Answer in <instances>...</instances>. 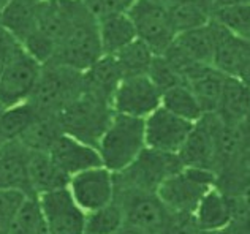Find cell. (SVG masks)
Instances as JSON below:
<instances>
[{
    "instance_id": "cell-41",
    "label": "cell",
    "mask_w": 250,
    "mask_h": 234,
    "mask_svg": "<svg viewBox=\"0 0 250 234\" xmlns=\"http://www.w3.org/2000/svg\"><path fill=\"white\" fill-rule=\"evenodd\" d=\"M155 2H159L163 6L169 8V6L181 5V3H210V0H155Z\"/></svg>"
},
{
    "instance_id": "cell-9",
    "label": "cell",
    "mask_w": 250,
    "mask_h": 234,
    "mask_svg": "<svg viewBox=\"0 0 250 234\" xmlns=\"http://www.w3.org/2000/svg\"><path fill=\"white\" fill-rule=\"evenodd\" d=\"M114 199L124 211L125 225L147 234H162L171 212L154 192L116 190Z\"/></svg>"
},
{
    "instance_id": "cell-42",
    "label": "cell",
    "mask_w": 250,
    "mask_h": 234,
    "mask_svg": "<svg viewBox=\"0 0 250 234\" xmlns=\"http://www.w3.org/2000/svg\"><path fill=\"white\" fill-rule=\"evenodd\" d=\"M239 127L242 130V135H244V138H246L247 147H250V109L247 111L244 119H242V122L239 123Z\"/></svg>"
},
{
    "instance_id": "cell-2",
    "label": "cell",
    "mask_w": 250,
    "mask_h": 234,
    "mask_svg": "<svg viewBox=\"0 0 250 234\" xmlns=\"http://www.w3.org/2000/svg\"><path fill=\"white\" fill-rule=\"evenodd\" d=\"M146 149L144 119L113 114L97 144L102 166L111 173H121Z\"/></svg>"
},
{
    "instance_id": "cell-18",
    "label": "cell",
    "mask_w": 250,
    "mask_h": 234,
    "mask_svg": "<svg viewBox=\"0 0 250 234\" xmlns=\"http://www.w3.org/2000/svg\"><path fill=\"white\" fill-rule=\"evenodd\" d=\"M27 174L34 196L67 188L70 180L68 176L56 165V161L51 158L48 152L29 151Z\"/></svg>"
},
{
    "instance_id": "cell-46",
    "label": "cell",
    "mask_w": 250,
    "mask_h": 234,
    "mask_svg": "<svg viewBox=\"0 0 250 234\" xmlns=\"http://www.w3.org/2000/svg\"><path fill=\"white\" fill-rule=\"evenodd\" d=\"M242 2H244V3H250V0H242Z\"/></svg>"
},
{
    "instance_id": "cell-48",
    "label": "cell",
    "mask_w": 250,
    "mask_h": 234,
    "mask_svg": "<svg viewBox=\"0 0 250 234\" xmlns=\"http://www.w3.org/2000/svg\"><path fill=\"white\" fill-rule=\"evenodd\" d=\"M247 41H250V37H249V38H247Z\"/></svg>"
},
{
    "instance_id": "cell-14",
    "label": "cell",
    "mask_w": 250,
    "mask_h": 234,
    "mask_svg": "<svg viewBox=\"0 0 250 234\" xmlns=\"http://www.w3.org/2000/svg\"><path fill=\"white\" fill-rule=\"evenodd\" d=\"M215 114H205L193 123L192 130L177 152L184 168L206 170L215 174V146H214Z\"/></svg>"
},
{
    "instance_id": "cell-39",
    "label": "cell",
    "mask_w": 250,
    "mask_h": 234,
    "mask_svg": "<svg viewBox=\"0 0 250 234\" xmlns=\"http://www.w3.org/2000/svg\"><path fill=\"white\" fill-rule=\"evenodd\" d=\"M21 48L22 44L0 24V75Z\"/></svg>"
},
{
    "instance_id": "cell-4",
    "label": "cell",
    "mask_w": 250,
    "mask_h": 234,
    "mask_svg": "<svg viewBox=\"0 0 250 234\" xmlns=\"http://www.w3.org/2000/svg\"><path fill=\"white\" fill-rule=\"evenodd\" d=\"M83 92V73L56 63L43 65L42 76L29 105L38 114L57 116Z\"/></svg>"
},
{
    "instance_id": "cell-16",
    "label": "cell",
    "mask_w": 250,
    "mask_h": 234,
    "mask_svg": "<svg viewBox=\"0 0 250 234\" xmlns=\"http://www.w3.org/2000/svg\"><path fill=\"white\" fill-rule=\"evenodd\" d=\"M29 151L19 141L0 146V188H13L34 196L27 174Z\"/></svg>"
},
{
    "instance_id": "cell-40",
    "label": "cell",
    "mask_w": 250,
    "mask_h": 234,
    "mask_svg": "<svg viewBox=\"0 0 250 234\" xmlns=\"http://www.w3.org/2000/svg\"><path fill=\"white\" fill-rule=\"evenodd\" d=\"M236 78L244 82L247 87H250V41H247V40L244 44V51H242V57H241Z\"/></svg>"
},
{
    "instance_id": "cell-33",
    "label": "cell",
    "mask_w": 250,
    "mask_h": 234,
    "mask_svg": "<svg viewBox=\"0 0 250 234\" xmlns=\"http://www.w3.org/2000/svg\"><path fill=\"white\" fill-rule=\"evenodd\" d=\"M212 21L247 40L250 37V3H238L228 8L214 10Z\"/></svg>"
},
{
    "instance_id": "cell-24",
    "label": "cell",
    "mask_w": 250,
    "mask_h": 234,
    "mask_svg": "<svg viewBox=\"0 0 250 234\" xmlns=\"http://www.w3.org/2000/svg\"><path fill=\"white\" fill-rule=\"evenodd\" d=\"M42 0H10L0 16V24L22 43L37 27Z\"/></svg>"
},
{
    "instance_id": "cell-22",
    "label": "cell",
    "mask_w": 250,
    "mask_h": 234,
    "mask_svg": "<svg viewBox=\"0 0 250 234\" xmlns=\"http://www.w3.org/2000/svg\"><path fill=\"white\" fill-rule=\"evenodd\" d=\"M212 25L215 34L212 67L217 71H220L222 75L236 78L246 40L239 35L233 34L227 27H223V25L217 24L215 21H212Z\"/></svg>"
},
{
    "instance_id": "cell-19",
    "label": "cell",
    "mask_w": 250,
    "mask_h": 234,
    "mask_svg": "<svg viewBox=\"0 0 250 234\" xmlns=\"http://www.w3.org/2000/svg\"><path fill=\"white\" fill-rule=\"evenodd\" d=\"M124 79L113 56H103L83 73V89L104 101H113L119 82ZM113 108V106H111Z\"/></svg>"
},
{
    "instance_id": "cell-21",
    "label": "cell",
    "mask_w": 250,
    "mask_h": 234,
    "mask_svg": "<svg viewBox=\"0 0 250 234\" xmlns=\"http://www.w3.org/2000/svg\"><path fill=\"white\" fill-rule=\"evenodd\" d=\"M193 220L201 231L222 230L233 220V211L228 196L214 185L196 206Z\"/></svg>"
},
{
    "instance_id": "cell-32",
    "label": "cell",
    "mask_w": 250,
    "mask_h": 234,
    "mask_svg": "<svg viewBox=\"0 0 250 234\" xmlns=\"http://www.w3.org/2000/svg\"><path fill=\"white\" fill-rule=\"evenodd\" d=\"M124 225V211L113 199L108 206L85 214L84 234H117Z\"/></svg>"
},
{
    "instance_id": "cell-36",
    "label": "cell",
    "mask_w": 250,
    "mask_h": 234,
    "mask_svg": "<svg viewBox=\"0 0 250 234\" xmlns=\"http://www.w3.org/2000/svg\"><path fill=\"white\" fill-rule=\"evenodd\" d=\"M147 76H149V79L160 89L162 94L171 87L184 84L182 76L177 73V70L163 56L154 57L152 63H150V68L147 71Z\"/></svg>"
},
{
    "instance_id": "cell-47",
    "label": "cell",
    "mask_w": 250,
    "mask_h": 234,
    "mask_svg": "<svg viewBox=\"0 0 250 234\" xmlns=\"http://www.w3.org/2000/svg\"><path fill=\"white\" fill-rule=\"evenodd\" d=\"M2 113H3V108H2V106H0V114H2Z\"/></svg>"
},
{
    "instance_id": "cell-6",
    "label": "cell",
    "mask_w": 250,
    "mask_h": 234,
    "mask_svg": "<svg viewBox=\"0 0 250 234\" xmlns=\"http://www.w3.org/2000/svg\"><path fill=\"white\" fill-rule=\"evenodd\" d=\"M214 185V173L196 168H182L181 171L169 176L155 193L171 214L193 215L196 206Z\"/></svg>"
},
{
    "instance_id": "cell-1",
    "label": "cell",
    "mask_w": 250,
    "mask_h": 234,
    "mask_svg": "<svg viewBox=\"0 0 250 234\" xmlns=\"http://www.w3.org/2000/svg\"><path fill=\"white\" fill-rule=\"evenodd\" d=\"M102 57L103 53L100 38H98V22L85 10L81 0H78L68 29L59 41L56 54L49 63L62 65L84 73Z\"/></svg>"
},
{
    "instance_id": "cell-34",
    "label": "cell",
    "mask_w": 250,
    "mask_h": 234,
    "mask_svg": "<svg viewBox=\"0 0 250 234\" xmlns=\"http://www.w3.org/2000/svg\"><path fill=\"white\" fill-rule=\"evenodd\" d=\"M10 234H48L37 196H29Z\"/></svg>"
},
{
    "instance_id": "cell-29",
    "label": "cell",
    "mask_w": 250,
    "mask_h": 234,
    "mask_svg": "<svg viewBox=\"0 0 250 234\" xmlns=\"http://www.w3.org/2000/svg\"><path fill=\"white\" fill-rule=\"evenodd\" d=\"M113 57L116 58V63L121 70L122 78H128L147 75L155 54L146 43L136 38Z\"/></svg>"
},
{
    "instance_id": "cell-11",
    "label": "cell",
    "mask_w": 250,
    "mask_h": 234,
    "mask_svg": "<svg viewBox=\"0 0 250 234\" xmlns=\"http://www.w3.org/2000/svg\"><path fill=\"white\" fill-rule=\"evenodd\" d=\"M48 234H84L85 212L75 203L68 188L37 196Z\"/></svg>"
},
{
    "instance_id": "cell-30",
    "label": "cell",
    "mask_w": 250,
    "mask_h": 234,
    "mask_svg": "<svg viewBox=\"0 0 250 234\" xmlns=\"http://www.w3.org/2000/svg\"><path fill=\"white\" fill-rule=\"evenodd\" d=\"M35 117L37 111L29 103L3 109V113L0 114V146L19 141Z\"/></svg>"
},
{
    "instance_id": "cell-12",
    "label": "cell",
    "mask_w": 250,
    "mask_h": 234,
    "mask_svg": "<svg viewBox=\"0 0 250 234\" xmlns=\"http://www.w3.org/2000/svg\"><path fill=\"white\" fill-rule=\"evenodd\" d=\"M67 188L75 203L85 214L97 211L108 206L114 199V173H111L104 166L90 168L71 176Z\"/></svg>"
},
{
    "instance_id": "cell-23",
    "label": "cell",
    "mask_w": 250,
    "mask_h": 234,
    "mask_svg": "<svg viewBox=\"0 0 250 234\" xmlns=\"http://www.w3.org/2000/svg\"><path fill=\"white\" fill-rule=\"evenodd\" d=\"M214 146H215V174L234 163L242 152L246 151L247 142L239 125L227 123L215 114L214 127Z\"/></svg>"
},
{
    "instance_id": "cell-31",
    "label": "cell",
    "mask_w": 250,
    "mask_h": 234,
    "mask_svg": "<svg viewBox=\"0 0 250 234\" xmlns=\"http://www.w3.org/2000/svg\"><path fill=\"white\" fill-rule=\"evenodd\" d=\"M168 13L176 34L203 27L212 21V5L210 3L173 5L168 8Z\"/></svg>"
},
{
    "instance_id": "cell-5",
    "label": "cell",
    "mask_w": 250,
    "mask_h": 234,
    "mask_svg": "<svg viewBox=\"0 0 250 234\" xmlns=\"http://www.w3.org/2000/svg\"><path fill=\"white\" fill-rule=\"evenodd\" d=\"M177 154H167L146 147L133 163L114 174L116 190L157 192L169 176L182 170Z\"/></svg>"
},
{
    "instance_id": "cell-28",
    "label": "cell",
    "mask_w": 250,
    "mask_h": 234,
    "mask_svg": "<svg viewBox=\"0 0 250 234\" xmlns=\"http://www.w3.org/2000/svg\"><path fill=\"white\" fill-rule=\"evenodd\" d=\"M162 108L188 122H198L205 113L186 82L174 86L162 94Z\"/></svg>"
},
{
    "instance_id": "cell-20",
    "label": "cell",
    "mask_w": 250,
    "mask_h": 234,
    "mask_svg": "<svg viewBox=\"0 0 250 234\" xmlns=\"http://www.w3.org/2000/svg\"><path fill=\"white\" fill-rule=\"evenodd\" d=\"M214 44L215 34L212 21H210L208 25H203V27L177 34L171 46L179 54L188 58L190 62L212 67Z\"/></svg>"
},
{
    "instance_id": "cell-26",
    "label": "cell",
    "mask_w": 250,
    "mask_h": 234,
    "mask_svg": "<svg viewBox=\"0 0 250 234\" xmlns=\"http://www.w3.org/2000/svg\"><path fill=\"white\" fill-rule=\"evenodd\" d=\"M98 22V38H100L103 56H114L122 48L136 40V32L127 13L113 15L100 19Z\"/></svg>"
},
{
    "instance_id": "cell-43",
    "label": "cell",
    "mask_w": 250,
    "mask_h": 234,
    "mask_svg": "<svg viewBox=\"0 0 250 234\" xmlns=\"http://www.w3.org/2000/svg\"><path fill=\"white\" fill-rule=\"evenodd\" d=\"M238 3H244V2H242V0H210L212 11L220 10V8H228V6H233V5H238Z\"/></svg>"
},
{
    "instance_id": "cell-37",
    "label": "cell",
    "mask_w": 250,
    "mask_h": 234,
    "mask_svg": "<svg viewBox=\"0 0 250 234\" xmlns=\"http://www.w3.org/2000/svg\"><path fill=\"white\" fill-rule=\"evenodd\" d=\"M81 2L90 15L97 21H100V19L113 15L128 13L138 0H81Z\"/></svg>"
},
{
    "instance_id": "cell-25",
    "label": "cell",
    "mask_w": 250,
    "mask_h": 234,
    "mask_svg": "<svg viewBox=\"0 0 250 234\" xmlns=\"http://www.w3.org/2000/svg\"><path fill=\"white\" fill-rule=\"evenodd\" d=\"M250 109V87L238 78L227 76L215 114L227 123L239 125Z\"/></svg>"
},
{
    "instance_id": "cell-35",
    "label": "cell",
    "mask_w": 250,
    "mask_h": 234,
    "mask_svg": "<svg viewBox=\"0 0 250 234\" xmlns=\"http://www.w3.org/2000/svg\"><path fill=\"white\" fill-rule=\"evenodd\" d=\"M29 195L13 188H0V234H10Z\"/></svg>"
},
{
    "instance_id": "cell-15",
    "label": "cell",
    "mask_w": 250,
    "mask_h": 234,
    "mask_svg": "<svg viewBox=\"0 0 250 234\" xmlns=\"http://www.w3.org/2000/svg\"><path fill=\"white\" fill-rule=\"evenodd\" d=\"M48 154L68 177L85 170H90V168L102 166L97 147L85 144V142L65 133H62L56 139Z\"/></svg>"
},
{
    "instance_id": "cell-38",
    "label": "cell",
    "mask_w": 250,
    "mask_h": 234,
    "mask_svg": "<svg viewBox=\"0 0 250 234\" xmlns=\"http://www.w3.org/2000/svg\"><path fill=\"white\" fill-rule=\"evenodd\" d=\"M200 228L196 226L193 215H184V214H171L167 226L162 234H200Z\"/></svg>"
},
{
    "instance_id": "cell-13",
    "label": "cell",
    "mask_w": 250,
    "mask_h": 234,
    "mask_svg": "<svg viewBox=\"0 0 250 234\" xmlns=\"http://www.w3.org/2000/svg\"><path fill=\"white\" fill-rule=\"evenodd\" d=\"M193 122L174 116L165 108H157L144 119V139L146 147L154 151L177 154L186 142Z\"/></svg>"
},
{
    "instance_id": "cell-7",
    "label": "cell",
    "mask_w": 250,
    "mask_h": 234,
    "mask_svg": "<svg viewBox=\"0 0 250 234\" xmlns=\"http://www.w3.org/2000/svg\"><path fill=\"white\" fill-rule=\"evenodd\" d=\"M136 32V38L147 44L155 56H162L173 44L176 30L167 6L155 0H138L127 13Z\"/></svg>"
},
{
    "instance_id": "cell-27",
    "label": "cell",
    "mask_w": 250,
    "mask_h": 234,
    "mask_svg": "<svg viewBox=\"0 0 250 234\" xmlns=\"http://www.w3.org/2000/svg\"><path fill=\"white\" fill-rule=\"evenodd\" d=\"M63 132L59 123L57 116H48V114H38L35 120L30 123L29 128L25 130L24 135L19 138V142L34 152H49L51 146L54 144L56 139Z\"/></svg>"
},
{
    "instance_id": "cell-45",
    "label": "cell",
    "mask_w": 250,
    "mask_h": 234,
    "mask_svg": "<svg viewBox=\"0 0 250 234\" xmlns=\"http://www.w3.org/2000/svg\"><path fill=\"white\" fill-rule=\"evenodd\" d=\"M8 2H10V0H0V16H2V13L5 10V6L8 5Z\"/></svg>"
},
{
    "instance_id": "cell-17",
    "label": "cell",
    "mask_w": 250,
    "mask_h": 234,
    "mask_svg": "<svg viewBox=\"0 0 250 234\" xmlns=\"http://www.w3.org/2000/svg\"><path fill=\"white\" fill-rule=\"evenodd\" d=\"M225 78V75H222L210 65H198L184 78V82L193 92L205 114H215Z\"/></svg>"
},
{
    "instance_id": "cell-10",
    "label": "cell",
    "mask_w": 250,
    "mask_h": 234,
    "mask_svg": "<svg viewBox=\"0 0 250 234\" xmlns=\"http://www.w3.org/2000/svg\"><path fill=\"white\" fill-rule=\"evenodd\" d=\"M111 106L114 114L146 119L162 106V92L147 75L128 76L119 82Z\"/></svg>"
},
{
    "instance_id": "cell-3",
    "label": "cell",
    "mask_w": 250,
    "mask_h": 234,
    "mask_svg": "<svg viewBox=\"0 0 250 234\" xmlns=\"http://www.w3.org/2000/svg\"><path fill=\"white\" fill-rule=\"evenodd\" d=\"M113 114L111 103L83 89V92L57 114V119L65 135L97 147Z\"/></svg>"
},
{
    "instance_id": "cell-8",
    "label": "cell",
    "mask_w": 250,
    "mask_h": 234,
    "mask_svg": "<svg viewBox=\"0 0 250 234\" xmlns=\"http://www.w3.org/2000/svg\"><path fill=\"white\" fill-rule=\"evenodd\" d=\"M43 65L21 48L0 75V106L8 109L30 100Z\"/></svg>"
},
{
    "instance_id": "cell-44",
    "label": "cell",
    "mask_w": 250,
    "mask_h": 234,
    "mask_svg": "<svg viewBox=\"0 0 250 234\" xmlns=\"http://www.w3.org/2000/svg\"><path fill=\"white\" fill-rule=\"evenodd\" d=\"M117 234H147V233H144L141 230H136V228H133V226H130V225H124Z\"/></svg>"
}]
</instances>
